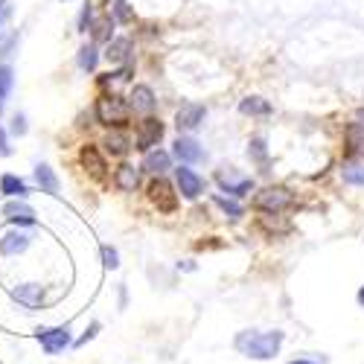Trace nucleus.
Instances as JSON below:
<instances>
[{
    "mask_svg": "<svg viewBox=\"0 0 364 364\" xmlns=\"http://www.w3.org/2000/svg\"><path fill=\"white\" fill-rule=\"evenodd\" d=\"M158 108V97L155 90H151L149 85H134L132 94H129V111H137L143 117H151V111Z\"/></svg>",
    "mask_w": 364,
    "mask_h": 364,
    "instance_id": "4468645a",
    "label": "nucleus"
},
{
    "mask_svg": "<svg viewBox=\"0 0 364 364\" xmlns=\"http://www.w3.org/2000/svg\"><path fill=\"white\" fill-rule=\"evenodd\" d=\"M62 4H68V0H62Z\"/></svg>",
    "mask_w": 364,
    "mask_h": 364,
    "instance_id": "79ce46f5",
    "label": "nucleus"
},
{
    "mask_svg": "<svg viewBox=\"0 0 364 364\" xmlns=\"http://www.w3.org/2000/svg\"><path fill=\"white\" fill-rule=\"evenodd\" d=\"M100 257H102V265H105L108 271H117V268H119V251H117L114 245H102V248H100Z\"/></svg>",
    "mask_w": 364,
    "mask_h": 364,
    "instance_id": "72a5a7b5",
    "label": "nucleus"
},
{
    "mask_svg": "<svg viewBox=\"0 0 364 364\" xmlns=\"http://www.w3.org/2000/svg\"><path fill=\"white\" fill-rule=\"evenodd\" d=\"M132 149V137L123 129H111L102 140V155H114V158H126Z\"/></svg>",
    "mask_w": 364,
    "mask_h": 364,
    "instance_id": "a211bd4d",
    "label": "nucleus"
},
{
    "mask_svg": "<svg viewBox=\"0 0 364 364\" xmlns=\"http://www.w3.org/2000/svg\"><path fill=\"white\" fill-rule=\"evenodd\" d=\"M33 187L38 193H44V196H58V193H62V178L55 175V169L50 164L38 161L33 166Z\"/></svg>",
    "mask_w": 364,
    "mask_h": 364,
    "instance_id": "9b49d317",
    "label": "nucleus"
},
{
    "mask_svg": "<svg viewBox=\"0 0 364 364\" xmlns=\"http://www.w3.org/2000/svg\"><path fill=\"white\" fill-rule=\"evenodd\" d=\"M164 134H166V126L161 123L158 117H143L140 123H137V132H134V140H132V146L137 149V151H151V149H158V143L164 140Z\"/></svg>",
    "mask_w": 364,
    "mask_h": 364,
    "instance_id": "0eeeda50",
    "label": "nucleus"
},
{
    "mask_svg": "<svg viewBox=\"0 0 364 364\" xmlns=\"http://www.w3.org/2000/svg\"><path fill=\"white\" fill-rule=\"evenodd\" d=\"M100 58H102V53H100V47L94 44V41H87V44H82L79 47V53H76V68L82 70V73H97V68H100Z\"/></svg>",
    "mask_w": 364,
    "mask_h": 364,
    "instance_id": "412c9836",
    "label": "nucleus"
},
{
    "mask_svg": "<svg viewBox=\"0 0 364 364\" xmlns=\"http://www.w3.org/2000/svg\"><path fill=\"white\" fill-rule=\"evenodd\" d=\"M175 184H178L181 198H187V201H196L204 193V178L190 166H178L175 169Z\"/></svg>",
    "mask_w": 364,
    "mask_h": 364,
    "instance_id": "9d476101",
    "label": "nucleus"
},
{
    "mask_svg": "<svg viewBox=\"0 0 364 364\" xmlns=\"http://www.w3.org/2000/svg\"><path fill=\"white\" fill-rule=\"evenodd\" d=\"M0 196L26 201L29 196H33V184H29V181L23 175H18V172H4L0 175Z\"/></svg>",
    "mask_w": 364,
    "mask_h": 364,
    "instance_id": "f8f14e48",
    "label": "nucleus"
},
{
    "mask_svg": "<svg viewBox=\"0 0 364 364\" xmlns=\"http://www.w3.org/2000/svg\"><path fill=\"white\" fill-rule=\"evenodd\" d=\"M172 155L181 161V166H190V164L204 161V149H201L198 140H193V137H178L175 146H172Z\"/></svg>",
    "mask_w": 364,
    "mask_h": 364,
    "instance_id": "dca6fc26",
    "label": "nucleus"
},
{
    "mask_svg": "<svg viewBox=\"0 0 364 364\" xmlns=\"http://www.w3.org/2000/svg\"><path fill=\"white\" fill-rule=\"evenodd\" d=\"M344 151L347 158H364V126L358 123H350L347 126V134H344Z\"/></svg>",
    "mask_w": 364,
    "mask_h": 364,
    "instance_id": "b1692460",
    "label": "nucleus"
},
{
    "mask_svg": "<svg viewBox=\"0 0 364 364\" xmlns=\"http://www.w3.org/2000/svg\"><path fill=\"white\" fill-rule=\"evenodd\" d=\"M94 114L102 126L108 129H123L129 123V102L119 97V94H100L97 105H94Z\"/></svg>",
    "mask_w": 364,
    "mask_h": 364,
    "instance_id": "7ed1b4c3",
    "label": "nucleus"
},
{
    "mask_svg": "<svg viewBox=\"0 0 364 364\" xmlns=\"http://www.w3.org/2000/svg\"><path fill=\"white\" fill-rule=\"evenodd\" d=\"M233 347L245 355V358H254V361H268L274 358L283 347V332L280 329H271V332H257V329H245L239 332Z\"/></svg>",
    "mask_w": 364,
    "mask_h": 364,
    "instance_id": "f257e3e1",
    "label": "nucleus"
},
{
    "mask_svg": "<svg viewBox=\"0 0 364 364\" xmlns=\"http://www.w3.org/2000/svg\"><path fill=\"white\" fill-rule=\"evenodd\" d=\"M0 216H4L6 228H23V230L38 228L36 207L29 201H21V198H6L4 204H0Z\"/></svg>",
    "mask_w": 364,
    "mask_h": 364,
    "instance_id": "39448f33",
    "label": "nucleus"
},
{
    "mask_svg": "<svg viewBox=\"0 0 364 364\" xmlns=\"http://www.w3.org/2000/svg\"><path fill=\"white\" fill-rule=\"evenodd\" d=\"M15 85H18V73H15L12 62H0V117L6 114V108L12 102Z\"/></svg>",
    "mask_w": 364,
    "mask_h": 364,
    "instance_id": "f3484780",
    "label": "nucleus"
},
{
    "mask_svg": "<svg viewBox=\"0 0 364 364\" xmlns=\"http://www.w3.org/2000/svg\"><path fill=\"white\" fill-rule=\"evenodd\" d=\"M79 164L85 166V172H90L94 178H105V172H108V161L102 155V149L94 146V143H85L79 149Z\"/></svg>",
    "mask_w": 364,
    "mask_h": 364,
    "instance_id": "ddd939ff",
    "label": "nucleus"
},
{
    "mask_svg": "<svg viewBox=\"0 0 364 364\" xmlns=\"http://www.w3.org/2000/svg\"><path fill=\"white\" fill-rule=\"evenodd\" d=\"M213 201H216V207H222V210H225V216H230L233 222H236V219H242V204H236L233 198H225V196H216Z\"/></svg>",
    "mask_w": 364,
    "mask_h": 364,
    "instance_id": "473e14b6",
    "label": "nucleus"
},
{
    "mask_svg": "<svg viewBox=\"0 0 364 364\" xmlns=\"http://www.w3.org/2000/svg\"><path fill=\"white\" fill-rule=\"evenodd\" d=\"M291 201H294V198H291V193H289L286 187H265V190L257 193L254 207L262 210V213H268V216H280L283 210L291 207Z\"/></svg>",
    "mask_w": 364,
    "mask_h": 364,
    "instance_id": "6e6552de",
    "label": "nucleus"
},
{
    "mask_svg": "<svg viewBox=\"0 0 364 364\" xmlns=\"http://www.w3.org/2000/svg\"><path fill=\"white\" fill-rule=\"evenodd\" d=\"M94 4H85L82 6V12H79V21H76V33H82V36H87L90 33V26H94Z\"/></svg>",
    "mask_w": 364,
    "mask_h": 364,
    "instance_id": "2f4dec72",
    "label": "nucleus"
},
{
    "mask_svg": "<svg viewBox=\"0 0 364 364\" xmlns=\"http://www.w3.org/2000/svg\"><path fill=\"white\" fill-rule=\"evenodd\" d=\"M4 126H6V132H9L12 140H21V137L29 134V117L23 111H12L9 114V123H4Z\"/></svg>",
    "mask_w": 364,
    "mask_h": 364,
    "instance_id": "bb28decb",
    "label": "nucleus"
},
{
    "mask_svg": "<svg viewBox=\"0 0 364 364\" xmlns=\"http://www.w3.org/2000/svg\"><path fill=\"white\" fill-rule=\"evenodd\" d=\"M239 111L245 117H268L271 114V105L262 100V97H245L239 102Z\"/></svg>",
    "mask_w": 364,
    "mask_h": 364,
    "instance_id": "cd10ccee",
    "label": "nucleus"
},
{
    "mask_svg": "<svg viewBox=\"0 0 364 364\" xmlns=\"http://www.w3.org/2000/svg\"><path fill=\"white\" fill-rule=\"evenodd\" d=\"M140 169H146L155 178H161L166 169H172V155H169V151H164V149H151V151H146V155H143Z\"/></svg>",
    "mask_w": 364,
    "mask_h": 364,
    "instance_id": "aec40b11",
    "label": "nucleus"
},
{
    "mask_svg": "<svg viewBox=\"0 0 364 364\" xmlns=\"http://www.w3.org/2000/svg\"><path fill=\"white\" fill-rule=\"evenodd\" d=\"M15 155V146H12V137L6 132V126L0 123V158H12Z\"/></svg>",
    "mask_w": 364,
    "mask_h": 364,
    "instance_id": "c9c22d12",
    "label": "nucleus"
},
{
    "mask_svg": "<svg viewBox=\"0 0 364 364\" xmlns=\"http://www.w3.org/2000/svg\"><path fill=\"white\" fill-rule=\"evenodd\" d=\"M15 18V0H0V29L9 26Z\"/></svg>",
    "mask_w": 364,
    "mask_h": 364,
    "instance_id": "e433bc0d",
    "label": "nucleus"
},
{
    "mask_svg": "<svg viewBox=\"0 0 364 364\" xmlns=\"http://www.w3.org/2000/svg\"><path fill=\"white\" fill-rule=\"evenodd\" d=\"M102 55L108 58L111 65H119V68L132 65V58H129V55H132V38H111Z\"/></svg>",
    "mask_w": 364,
    "mask_h": 364,
    "instance_id": "5701e85b",
    "label": "nucleus"
},
{
    "mask_svg": "<svg viewBox=\"0 0 364 364\" xmlns=\"http://www.w3.org/2000/svg\"><path fill=\"white\" fill-rule=\"evenodd\" d=\"M9 297L18 303L23 312H41L50 306V294H47V286L44 283H36V280H26V283H15L9 289Z\"/></svg>",
    "mask_w": 364,
    "mask_h": 364,
    "instance_id": "20e7f679",
    "label": "nucleus"
},
{
    "mask_svg": "<svg viewBox=\"0 0 364 364\" xmlns=\"http://www.w3.org/2000/svg\"><path fill=\"white\" fill-rule=\"evenodd\" d=\"M216 178H219L222 190L230 193V196H248V193L254 190V181H251V178H236L233 172H219Z\"/></svg>",
    "mask_w": 364,
    "mask_h": 364,
    "instance_id": "393cba45",
    "label": "nucleus"
},
{
    "mask_svg": "<svg viewBox=\"0 0 364 364\" xmlns=\"http://www.w3.org/2000/svg\"><path fill=\"white\" fill-rule=\"evenodd\" d=\"M100 329H102V323H100V321H90V323H87V329H85V336L73 338V347H85L87 341H94V338L100 336Z\"/></svg>",
    "mask_w": 364,
    "mask_h": 364,
    "instance_id": "f704fd0d",
    "label": "nucleus"
},
{
    "mask_svg": "<svg viewBox=\"0 0 364 364\" xmlns=\"http://www.w3.org/2000/svg\"><path fill=\"white\" fill-rule=\"evenodd\" d=\"M33 338L47 355H62L73 347V329L70 323H55V326H38L33 332Z\"/></svg>",
    "mask_w": 364,
    "mask_h": 364,
    "instance_id": "f03ea898",
    "label": "nucleus"
},
{
    "mask_svg": "<svg viewBox=\"0 0 364 364\" xmlns=\"http://www.w3.org/2000/svg\"><path fill=\"white\" fill-rule=\"evenodd\" d=\"M358 306H364V286L358 289Z\"/></svg>",
    "mask_w": 364,
    "mask_h": 364,
    "instance_id": "ea45409f",
    "label": "nucleus"
},
{
    "mask_svg": "<svg viewBox=\"0 0 364 364\" xmlns=\"http://www.w3.org/2000/svg\"><path fill=\"white\" fill-rule=\"evenodd\" d=\"M36 236L23 230V228H6L0 233V259H18L23 257L29 248H33Z\"/></svg>",
    "mask_w": 364,
    "mask_h": 364,
    "instance_id": "423d86ee",
    "label": "nucleus"
},
{
    "mask_svg": "<svg viewBox=\"0 0 364 364\" xmlns=\"http://www.w3.org/2000/svg\"><path fill=\"white\" fill-rule=\"evenodd\" d=\"M289 364H315V361H309V358H297V361H289Z\"/></svg>",
    "mask_w": 364,
    "mask_h": 364,
    "instance_id": "a19ab883",
    "label": "nucleus"
},
{
    "mask_svg": "<svg viewBox=\"0 0 364 364\" xmlns=\"http://www.w3.org/2000/svg\"><path fill=\"white\" fill-rule=\"evenodd\" d=\"M341 178H344V184L350 187H364V164L358 161H350L341 166Z\"/></svg>",
    "mask_w": 364,
    "mask_h": 364,
    "instance_id": "c85d7f7f",
    "label": "nucleus"
},
{
    "mask_svg": "<svg viewBox=\"0 0 364 364\" xmlns=\"http://www.w3.org/2000/svg\"><path fill=\"white\" fill-rule=\"evenodd\" d=\"M108 15L114 18V23H132V21H134V12L129 9L126 0H114V6H111Z\"/></svg>",
    "mask_w": 364,
    "mask_h": 364,
    "instance_id": "7c9ffc66",
    "label": "nucleus"
},
{
    "mask_svg": "<svg viewBox=\"0 0 364 364\" xmlns=\"http://www.w3.org/2000/svg\"><path fill=\"white\" fill-rule=\"evenodd\" d=\"M90 33H94V44L97 41H111L114 38V18L111 15H105V18H100V21H94V26H90Z\"/></svg>",
    "mask_w": 364,
    "mask_h": 364,
    "instance_id": "c756f323",
    "label": "nucleus"
},
{
    "mask_svg": "<svg viewBox=\"0 0 364 364\" xmlns=\"http://www.w3.org/2000/svg\"><path fill=\"white\" fill-rule=\"evenodd\" d=\"M146 196H149V201H151V204H155V207L161 210V213H175V210H178V193H175V187L169 184V181H166L164 175L149 181Z\"/></svg>",
    "mask_w": 364,
    "mask_h": 364,
    "instance_id": "1a4fd4ad",
    "label": "nucleus"
},
{
    "mask_svg": "<svg viewBox=\"0 0 364 364\" xmlns=\"http://www.w3.org/2000/svg\"><path fill=\"white\" fill-rule=\"evenodd\" d=\"M355 123H358V126H364V108H361V111H355Z\"/></svg>",
    "mask_w": 364,
    "mask_h": 364,
    "instance_id": "58836bf2",
    "label": "nucleus"
},
{
    "mask_svg": "<svg viewBox=\"0 0 364 364\" xmlns=\"http://www.w3.org/2000/svg\"><path fill=\"white\" fill-rule=\"evenodd\" d=\"M114 187L119 193H134L140 187V166H132V164H119L114 169Z\"/></svg>",
    "mask_w": 364,
    "mask_h": 364,
    "instance_id": "6ab92c4d",
    "label": "nucleus"
},
{
    "mask_svg": "<svg viewBox=\"0 0 364 364\" xmlns=\"http://www.w3.org/2000/svg\"><path fill=\"white\" fill-rule=\"evenodd\" d=\"M132 73H134V65H123V68H117V70H111V73H105L102 79H100V85L108 90L111 87V94L119 87V85H126V82H132Z\"/></svg>",
    "mask_w": 364,
    "mask_h": 364,
    "instance_id": "a878e982",
    "label": "nucleus"
},
{
    "mask_svg": "<svg viewBox=\"0 0 364 364\" xmlns=\"http://www.w3.org/2000/svg\"><path fill=\"white\" fill-rule=\"evenodd\" d=\"M248 155H251V158H257V161H265V155H268V151H265V143H262V137H254V140H251Z\"/></svg>",
    "mask_w": 364,
    "mask_h": 364,
    "instance_id": "4c0bfd02",
    "label": "nucleus"
},
{
    "mask_svg": "<svg viewBox=\"0 0 364 364\" xmlns=\"http://www.w3.org/2000/svg\"><path fill=\"white\" fill-rule=\"evenodd\" d=\"M204 117H207V108L204 105H196V102H187V105H181L175 111V126L181 132H193L204 123Z\"/></svg>",
    "mask_w": 364,
    "mask_h": 364,
    "instance_id": "2eb2a0df",
    "label": "nucleus"
},
{
    "mask_svg": "<svg viewBox=\"0 0 364 364\" xmlns=\"http://www.w3.org/2000/svg\"><path fill=\"white\" fill-rule=\"evenodd\" d=\"M18 47H21V29L12 23L0 29V62H12Z\"/></svg>",
    "mask_w": 364,
    "mask_h": 364,
    "instance_id": "4be33fe9",
    "label": "nucleus"
}]
</instances>
